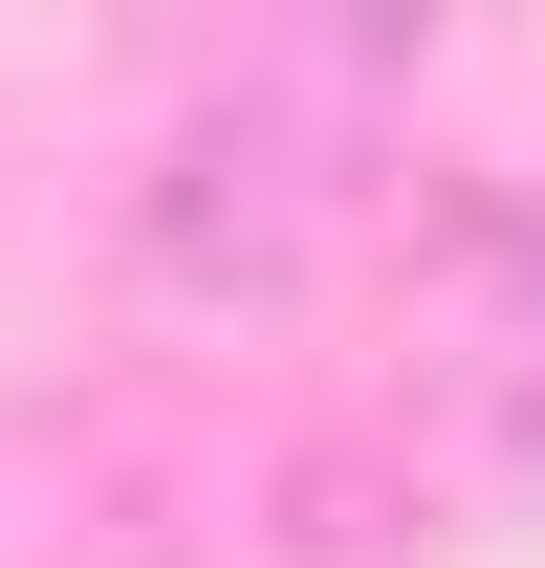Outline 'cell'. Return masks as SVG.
<instances>
[{
	"instance_id": "6da1fadb",
	"label": "cell",
	"mask_w": 545,
	"mask_h": 568,
	"mask_svg": "<svg viewBox=\"0 0 545 568\" xmlns=\"http://www.w3.org/2000/svg\"><path fill=\"white\" fill-rule=\"evenodd\" d=\"M349 153H371V44H263V67H218L132 175V263L175 306H284V284L328 263L349 219Z\"/></svg>"
},
{
	"instance_id": "7a4b0ae2",
	"label": "cell",
	"mask_w": 545,
	"mask_h": 568,
	"mask_svg": "<svg viewBox=\"0 0 545 568\" xmlns=\"http://www.w3.org/2000/svg\"><path fill=\"white\" fill-rule=\"evenodd\" d=\"M459 351H480V394L545 437V197H502L480 219V284H459Z\"/></svg>"
}]
</instances>
